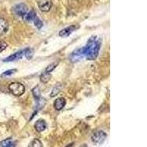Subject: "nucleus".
I'll list each match as a JSON object with an SVG mask.
<instances>
[{
    "instance_id": "obj_11",
    "label": "nucleus",
    "mask_w": 147,
    "mask_h": 147,
    "mask_svg": "<svg viewBox=\"0 0 147 147\" xmlns=\"http://www.w3.org/2000/svg\"><path fill=\"white\" fill-rule=\"evenodd\" d=\"M65 99L63 97H59L54 102V107L57 110H62L65 105Z\"/></svg>"
},
{
    "instance_id": "obj_23",
    "label": "nucleus",
    "mask_w": 147,
    "mask_h": 147,
    "mask_svg": "<svg viewBox=\"0 0 147 147\" xmlns=\"http://www.w3.org/2000/svg\"><path fill=\"white\" fill-rule=\"evenodd\" d=\"M25 57L27 59H31L32 57V50L30 49H26V53H25Z\"/></svg>"
},
{
    "instance_id": "obj_17",
    "label": "nucleus",
    "mask_w": 147,
    "mask_h": 147,
    "mask_svg": "<svg viewBox=\"0 0 147 147\" xmlns=\"http://www.w3.org/2000/svg\"><path fill=\"white\" fill-rule=\"evenodd\" d=\"M45 104H46V100L44 99V98H42L41 96H40L39 99H37V107H38V109H41L42 107L45 105Z\"/></svg>"
},
{
    "instance_id": "obj_6",
    "label": "nucleus",
    "mask_w": 147,
    "mask_h": 147,
    "mask_svg": "<svg viewBox=\"0 0 147 147\" xmlns=\"http://www.w3.org/2000/svg\"><path fill=\"white\" fill-rule=\"evenodd\" d=\"M26 53V49H23V50H21L19 52H17L16 53L13 54V55H10L9 57H7V58L4 59V62H13L16 60H20L21 58L25 56Z\"/></svg>"
},
{
    "instance_id": "obj_9",
    "label": "nucleus",
    "mask_w": 147,
    "mask_h": 147,
    "mask_svg": "<svg viewBox=\"0 0 147 147\" xmlns=\"http://www.w3.org/2000/svg\"><path fill=\"white\" fill-rule=\"evenodd\" d=\"M47 127V122L44 119H38L35 122V129L38 132H42L45 130Z\"/></svg>"
},
{
    "instance_id": "obj_8",
    "label": "nucleus",
    "mask_w": 147,
    "mask_h": 147,
    "mask_svg": "<svg viewBox=\"0 0 147 147\" xmlns=\"http://www.w3.org/2000/svg\"><path fill=\"white\" fill-rule=\"evenodd\" d=\"M76 29H77V27H76L75 25L69 26V27L63 29V30L59 32V35H60V37H63V38L68 37Z\"/></svg>"
},
{
    "instance_id": "obj_5",
    "label": "nucleus",
    "mask_w": 147,
    "mask_h": 147,
    "mask_svg": "<svg viewBox=\"0 0 147 147\" xmlns=\"http://www.w3.org/2000/svg\"><path fill=\"white\" fill-rule=\"evenodd\" d=\"M27 10H28V7L24 3L18 4L13 7L14 13L17 16L21 17H24V16L27 14Z\"/></svg>"
},
{
    "instance_id": "obj_22",
    "label": "nucleus",
    "mask_w": 147,
    "mask_h": 147,
    "mask_svg": "<svg viewBox=\"0 0 147 147\" xmlns=\"http://www.w3.org/2000/svg\"><path fill=\"white\" fill-rule=\"evenodd\" d=\"M7 47V44L4 40H0V52H3Z\"/></svg>"
},
{
    "instance_id": "obj_20",
    "label": "nucleus",
    "mask_w": 147,
    "mask_h": 147,
    "mask_svg": "<svg viewBox=\"0 0 147 147\" xmlns=\"http://www.w3.org/2000/svg\"><path fill=\"white\" fill-rule=\"evenodd\" d=\"M32 93H33V95L35 96V98L36 99H39L40 97V90H39L38 87H36L32 90Z\"/></svg>"
},
{
    "instance_id": "obj_19",
    "label": "nucleus",
    "mask_w": 147,
    "mask_h": 147,
    "mask_svg": "<svg viewBox=\"0 0 147 147\" xmlns=\"http://www.w3.org/2000/svg\"><path fill=\"white\" fill-rule=\"evenodd\" d=\"M17 71L16 69H10V70H7L6 71L3 72L2 74V75H1V77H7V76H10L12 74H15L16 72Z\"/></svg>"
},
{
    "instance_id": "obj_10",
    "label": "nucleus",
    "mask_w": 147,
    "mask_h": 147,
    "mask_svg": "<svg viewBox=\"0 0 147 147\" xmlns=\"http://www.w3.org/2000/svg\"><path fill=\"white\" fill-rule=\"evenodd\" d=\"M9 29L8 22L4 18H0V35H4Z\"/></svg>"
},
{
    "instance_id": "obj_12",
    "label": "nucleus",
    "mask_w": 147,
    "mask_h": 147,
    "mask_svg": "<svg viewBox=\"0 0 147 147\" xmlns=\"http://www.w3.org/2000/svg\"><path fill=\"white\" fill-rule=\"evenodd\" d=\"M37 15H36V13L35 11H34L33 10H30V12L27 13L25 16H24V19H25L26 22H33L34 19L36 18Z\"/></svg>"
},
{
    "instance_id": "obj_13",
    "label": "nucleus",
    "mask_w": 147,
    "mask_h": 147,
    "mask_svg": "<svg viewBox=\"0 0 147 147\" xmlns=\"http://www.w3.org/2000/svg\"><path fill=\"white\" fill-rule=\"evenodd\" d=\"M51 78H52V75L49 72H44L43 74H41V75L40 77V80L42 82L44 83H47L50 80Z\"/></svg>"
},
{
    "instance_id": "obj_1",
    "label": "nucleus",
    "mask_w": 147,
    "mask_h": 147,
    "mask_svg": "<svg viewBox=\"0 0 147 147\" xmlns=\"http://www.w3.org/2000/svg\"><path fill=\"white\" fill-rule=\"evenodd\" d=\"M101 47L100 39L96 38V36L91 37L85 47H83V52L85 57L87 60H94L99 55Z\"/></svg>"
},
{
    "instance_id": "obj_2",
    "label": "nucleus",
    "mask_w": 147,
    "mask_h": 147,
    "mask_svg": "<svg viewBox=\"0 0 147 147\" xmlns=\"http://www.w3.org/2000/svg\"><path fill=\"white\" fill-rule=\"evenodd\" d=\"M8 88L12 94L16 96H20L25 92V87L20 82H12L9 85Z\"/></svg>"
},
{
    "instance_id": "obj_7",
    "label": "nucleus",
    "mask_w": 147,
    "mask_h": 147,
    "mask_svg": "<svg viewBox=\"0 0 147 147\" xmlns=\"http://www.w3.org/2000/svg\"><path fill=\"white\" fill-rule=\"evenodd\" d=\"M84 57H85V55H84L83 48H81L72 52L71 55H70V60L72 63L78 62L82 60Z\"/></svg>"
},
{
    "instance_id": "obj_18",
    "label": "nucleus",
    "mask_w": 147,
    "mask_h": 147,
    "mask_svg": "<svg viewBox=\"0 0 147 147\" xmlns=\"http://www.w3.org/2000/svg\"><path fill=\"white\" fill-rule=\"evenodd\" d=\"M33 22H34V24L35 25V27H36L38 29L42 28V27H43V26H44V24H43V22H41V20H40V18H39L38 16H36V18L34 19Z\"/></svg>"
},
{
    "instance_id": "obj_21",
    "label": "nucleus",
    "mask_w": 147,
    "mask_h": 147,
    "mask_svg": "<svg viewBox=\"0 0 147 147\" xmlns=\"http://www.w3.org/2000/svg\"><path fill=\"white\" fill-rule=\"evenodd\" d=\"M57 65V63H52L50 64V65H49L48 67H47V69H46V71L47 72H51L52 71L54 70V69L56 68V66Z\"/></svg>"
},
{
    "instance_id": "obj_3",
    "label": "nucleus",
    "mask_w": 147,
    "mask_h": 147,
    "mask_svg": "<svg viewBox=\"0 0 147 147\" xmlns=\"http://www.w3.org/2000/svg\"><path fill=\"white\" fill-rule=\"evenodd\" d=\"M107 136V134L104 132V131L99 130L95 132L93 135H92L91 140L94 144H102V143L105 140Z\"/></svg>"
},
{
    "instance_id": "obj_15",
    "label": "nucleus",
    "mask_w": 147,
    "mask_h": 147,
    "mask_svg": "<svg viewBox=\"0 0 147 147\" xmlns=\"http://www.w3.org/2000/svg\"><path fill=\"white\" fill-rule=\"evenodd\" d=\"M28 147H43V144L39 139L35 138L30 143Z\"/></svg>"
},
{
    "instance_id": "obj_4",
    "label": "nucleus",
    "mask_w": 147,
    "mask_h": 147,
    "mask_svg": "<svg viewBox=\"0 0 147 147\" xmlns=\"http://www.w3.org/2000/svg\"><path fill=\"white\" fill-rule=\"evenodd\" d=\"M37 5L41 11L48 12L52 7V0H37Z\"/></svg>"
},
{
    "instance_id": "obj_16",
    "label": "nucleus",
    "mask_w": 147,
    "mask_h": 147,
    "mask_svg": "<svg viewBox=\"0 0 147 147\" xmlns=\"http://www.w3.org/2000/svg\"><path fill=\"white\" fill-rule=\"evenodd\" d=\"M61 89H62V86H61V85H57V86H56V87L52 89V92H51L50 96L55 97V96H57V94H58L60 92Z\"/></svg>"
},
{
    "instance_id": "obj_14",
    "label": "nucleus",
    "mask_w": 147,
    "mask_h": 147,
    "mask_svg": "<svg viewBox=\"0 0 147 147\" xmlns=\"http://www.w3.org/2000/svg\"><path fill=\"white\" fill-rule=\"evenodd\" d=\"M0 147H16V144L10 139H6L0 142Z\"/></svg>"
}]
</instances>
